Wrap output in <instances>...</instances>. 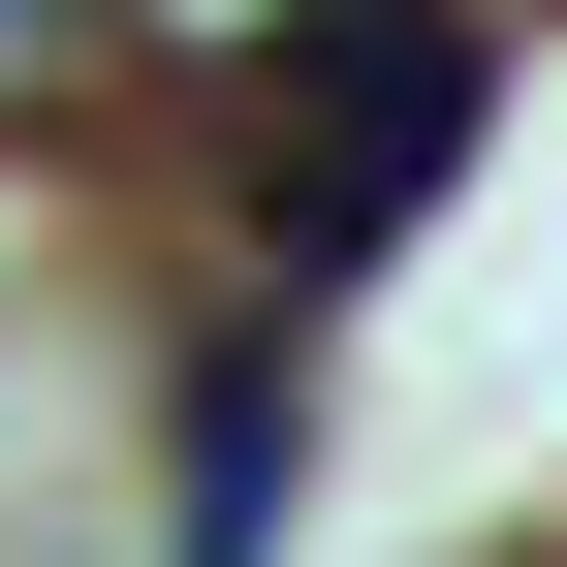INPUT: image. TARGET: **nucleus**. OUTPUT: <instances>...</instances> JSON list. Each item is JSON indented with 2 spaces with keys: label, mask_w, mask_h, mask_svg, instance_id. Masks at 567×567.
<instances>
[{
  "label": "nucleus",
  "mask_w": 567,
  "mask_h": 567,
  "mask_svg": "<svg viewBox=\"0 0 567 567\" xmlns=\"http://www.w3.org/2000/svg\"><path fill=\"white\" fill-rule=\"evenodd\" d=\"M442 158H473V32H442V0H316V95H252V252L347 284Z\"/></svg>",
  "instance_id": "obj_1"
},
{
  "label": "nucleus",
  "mask_w": 567,
  "mask_h": 567,
  "mask_svg": "<svg viewBox=\"0 0 567 567\" xmlns=\"http://www.w3.org/2000/svg\"><path fill=\"white\" fill-rule=\"evenodd\" d=\"M32 32H63V0H0V63H32Z\"/></svg>",
  "instance_id": "obj_2"
}]
</instances>
